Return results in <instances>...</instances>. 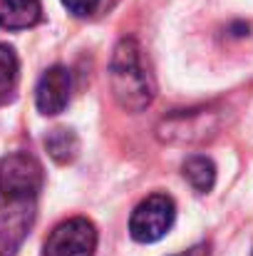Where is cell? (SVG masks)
<instances>
[{"instance_id": "6da1fadb", "label": "cell", "mask_w": 253, "mask_h": 256, "mask_svg": "<svg viewBox=\"0 0 253 256\" xmlns=\"http://www.w3.org/2000/svg\"><path fill=\"white\" fill-rule=\"evenodd\" d=\"M109 87L117 104L127 112H142L154 102V78L147 70L142 48L134 38L117 42L109 60Z\"/></svg>"}, {"instance_id": "30bf717a", "label": "cell", "mask_w": 253, "mask_h": 256, "mask_svg": "<svg viewBox=\"0 0 253 256\" xmlns=\"http://www.w3.org/2000/svg\"><path fill=\"white\" fill-rule=\"evenodd\" d=\"M17 78H20L17 55L12 52V48L0 45V104H5L15 97Z\"/></svg>"}, {"instance_id": "8992f818", "label": "cell", "mask_w": 253, "mask_h": 256, "mask_svg": "<svg viewBox=\"0 0 253 256\" xmlns=\"http://www.w3.org/2000/svg\"><path fill=\"white\" fill-rule=\"evenodd\" d=\"M70 90H72V78H70L67 68H62V65L47 68L40 75L37 87H35V104H37L40 114H45V117L60 114L70 102Z\"/></svg>"}, {"instance_id": "52a82bcc", "label": "cell", "mask_w": 253, "mask_h": 256, "mask_svg": "<svg viewBox=\"0 0 253 256\" xmlns=\"http://www.w3.org/2000/svg\"><path fill=\"white\" fill-rule=\"evenodd\" d=\"M42 18L40 0H0V28L5 30H27Z\"/></svg>"}, {"instance_id": "5b68a950", "label": "cell", "mask_w": 253, "mask_h": 256, "mask_svg": "<svg viewBox=\"0 0 253 256\" xmlns=\"http://www.w3.org/2000/svg\"><path fill=\"white\" fill-rule=\"evenodd\" d=\"M42 164L27 152H15L0 160V189L37 196L42 189Z\"/></svg>"}, {"instance_id": "ba28073f", "label": "cell", "mask_w": 253, "mask_h": 256, "mask_svg": "<svg viewBox=\"0 0 253 256\" xmlns=\"http://www.w3.org/2000/svg\"><path fill=\"white\" fill-rule=\"evenodd\" d=\"M45 150L50 152V157L57 162V164H70L77 154H80V140L72 130H52L47 137H45Z\"/></svg>"}, {"instance_id": "3957f363", "label": "cell", "mask_w": 253, "mask_h": 256, "mask_svg": "<svg viewBox=\"0 0 253 256\" xmlns=\"http://www.w3.org/2000/svg\"><path fill=\"white\" fill-rule=\"evenodd\" d=\"M176 206L167 194H152L147 196L129 216V234L139 244L159 242L169 229L174 226Z\"/></svg>"}, {"instance_id": "9c48e42d", "label": "cell", "mask_w": 253, "mask_h": 256, "mask_svg": "<svg viewBox=\"0 0 253 256\" xmlns=\"http://www.w3.org/2000/svg\"><path fill=\"white\" fill-rule=\"evenodd\" d=\"M184 176L196 192L206 194L216 184V164L204 154H194L184 162Z\"/></svg>"}, {"instance_id": "7a4b0ae2", "label": "cell", "mask_w": 253, "mask_h": 256, "mask_svg": "<svg viewBox=\"0 0 253 256\" xmlns=\"http://www.w3.org/2000/svg\"><path fill=\"white\" fill-rule=\"evenodd\" d=\"M37 196L0 189V256H15L35 224Z\"/></svg>"}, {"instance_id": "8fae6325", "label": "cell", "mask_w": 253, "mask_h": 256, "mask_svg": "<svg viewBox=\"0 0 253 256\" xmlns=\"http://www.w3.org/2000/svg\"><path fill=\"white\" fill-rule=\"evenodd\" d=\"M62 5L67 8V12H72L77 18H87V15L97 12L102 0H62Z\"/></svg>"}, {"instance_id": "277c9868", "label": "cell", "mask_w": 253, "mask_h": 256, "mask_svg": "<svg viewBox=\"0 0 253 256\" xmlns=\"http://www.w3.org/2000/svg\"><path fill=\"white\" fill-rule=\"evenodd\" d=\"M97 229L89 219L75 216L52 229L45 242V256H94Z\"/></svg>"}]
</instances>
